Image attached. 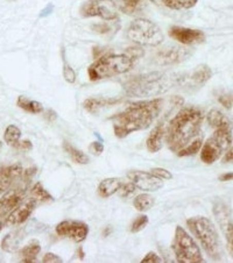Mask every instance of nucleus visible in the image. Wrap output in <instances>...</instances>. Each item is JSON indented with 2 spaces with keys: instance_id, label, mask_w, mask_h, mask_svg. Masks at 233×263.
Masks as SVG:
<instances>
[{
  "instance_id": "nucleus-2",
  "label": "nucleus",
  "mask_w": 233,
  "mask_h": 263,
  "mask_svg": "<svg viewBox=\"0 0 233 263\" xmlns=\"http://www.w3.org/2000/svg\"><path fill=\"white\" fill-rule=\"evenodd\" d=\"M204 115L199 108L187 107L170 120L167 128V144L171 152H180L199 135Z\"/></svg>"
},
{
  "instance_id": "nucleus-35",
  "label": "nucleus",
  "mask_w": 233,
  "mask_h": 263,
  "mask_svg": "<svg viewBox=\"0 0 233 263\" xmlns=\"http://www.w3.org/2000/svg\"><path fill=\"white\" fill-rule=\"evenodd\" d=\"M218 102L226 109H231L233 106V96L231 93H223L218 97Z\"/></svg>"
},
{
  "instance_id": "nucleus-12",
  "label": "nucleus",
  "mask_w": 233,
  "mask_h": 263,
  "mask_svg": "<svg viewBox=\"0 0 233 263\" xmlns=\"http://www.w3.org/2000/svg\"><path fill=\"white\" fill-rule=\"evenodd\" d=\"M213 212H214V217H216L217 221L219 222V226H221L223 234L226 239L228 252H230V255L233 258V221L231 219L230 213H228V210L226 209V206L223 204L214 205Z\"/></svg>"
},
{
  "instance_id": "nucleus-29",
  "label": "nucleus",
  "mask_w": 233,
  "mask_h": 263,
  "mask_svg": "<svg viewBox=\"0 0 233 263\" xmlns=\"http://www.w3.org/2000/svg\"><path fill=\"white\" fill-rule=\"evenodd\" d=\"M64 149L65 152L68 153L71 157V160L74 162H76V163H80V164H87L89 163V157H87L84 153L78 151V149L75 148L71 144L68 143V142H64Z\"/></svg>"
},
{
  "instance_id": "nucleus-5",
  "label": "nucleus",
  "mask_w": 233,
  "mask_h": 263,
  "mask_svg": "<svg viewBox=\"0 0 233 263\" xmlns=\"http://www.w3.org/2000/svg\"><path fill=\"white\" fill-rule=\"evenodd\" d=\"M187 225L191 233L200 241L204 251L213 260H218L221 254V243L219 236L213 222L206 217H193L187 220Z\"/></svg>"
},
{
  "instance_id": "nucleus-22",
  "label": "nucleus",
  "mask_w": 233,
  "mask_h": 263,
  "mask_svg": "<svg viewBox=\"0 0 233 263\" xmlns=\"http://www.w3.org/2000/svg\"><path fill=\"white\" fill-rule=\"evenodd\" d=\"M119 99L116 98H89L86 99L83 106L86 109L87 112L90 113H95L97 111H99L100 108L107 107V106H112V105H116L119 103Z\"/></svg>"
},
{
  "instance_id": "nucleus-40",
  "label": "nucleus",
  "mask_w": 233,
  "mask_h": 263,
  "mask_svg": "<svg viewBox=\"0 0 233 263\" xmlns=\"http://www.w3.org/2000/svg\"><path fill=\"white\" fill-rule=\"evenodd\" d=\"M126 55H129L132 60H134V59L141 58V56L144 55V50L140 47H132L129 50H127Z\"/></svg>"
},
{
  "instance_id": "nucleus-47",
  "label": "nucleus",
  "mask_w": 233,
  "mask_h": 263,
  "mask_svg": "<svg viewBox=\"0 0 233 263\" xmlns=\"http://www.w3.org/2000/svg\"><path fill=\"white\" fill-rule=\"evenodd\" d=\"M110 231H111V230H110V229H109V230H107V229H106V230H105V231H104V236H106V235H109V234H110Z\"/></svg>"
},
{
  "instance_id": "nucleus-45",
  "label": "nucleus",
  "mask_w": 233,
  "mask_h": 263,
  "mask_svg": "<svg viewBox=\"0 0 233 263\" xmlns=\"http://www.w3.org/2000/svg\"><path fill=\"white\" fill-rule=\"evenodd\" d=\"M45 118H46L47 121H55L56 118H57V115H56L55 111H51V109H49V111L46 112Z\"/></svg>"
},
{
  "instance_id": "nucleus-39",
  "label": "nucleus",
  "mask_w": 233,
  "mask_h": 263,
  "mask_svg": "<svg viewBox=\"0 0 233 263\" xmlns=\"http://www.w3.org/2000/svg\"><path fill=\"white\" fill-rule=\"evenodd\" d=\"M42 262H43V263H62L63 260H62V258H61L60 256L55 255V254L47 253L46 255L43 256Z\"/></svg>"
},
{
  "instance_id": "nucleus-15",
  "label": "nucleus",
  "mask_w": 233,
  "mask_h": 263,
  "mask_svg": "<svg viewBox=\"0 0 233 263\" xmlns=\"http://www.w3.org/2000/svg\"><path fill=\"white\" fill-rule=\"evenodd\" d=\"M35 205H37V200H35L33 197H30L29 199L25 201H21V203L6 217V226H15L20 225V223H24L34 211Z\"/></svg>"
},
{
  "instance_id": "nucleus-41",
  "label": "nucleus",
  "mask_w": 233,
  "mask_h": 263,
  "mask_svg": "<svg viewBox=\"0 0 233 263\" xmlns=\"http://www.w3.org/2000/svg\"><path fill=\"white\" fill-rule=\"evenodd\" d=\"M120 190H121V196L127 197L129 195L133 194L134 190H135V185L131 182L130 184H125V185H121Z\"/></svg>"
},
{
  "instance_id": "nucleus-24",
  "label": "nucleus",
  "mask_w": 233,
  "mask_h": 263,
  "mask_svg": "<svg viewBox=\"0 0 233 263\" xmlns=\"http://www.w3.org/2000/svg\"><path fill=\"white\" fill-rule=\"evenodd\" d=\"M154 3L162 4V5L170 8V10L181 11L189 10L196 5L199 0H152Z\"/></svg>"
},
{
  "instance_id": "nucleus-4",
  "label": "nucleus",
  "mask_w": 233,
  "mask_h": 263,
  "mask_svg": "<svg viewBox=\"0 0 233 263\" xmlns=\"http://www.w3.org/2000/svg\"><path fill=\"white\" fill-rule=\"evenodd\" d=\"M133 68V60L129 55H104L87 69V74L91 81H100L117 74L126 73Z\"/></svg>"
},
{
  "instance_id": "nucleus-42",
  "label": "nucleus",
  "mask_w": 233,
  "mask_h": 263,
  "mask_svg": "<svg viewBox=\"0 0 233 263\" xmlns=\"http://www.w3.org/2000/svg\"><path fill=\"white\" fill-rule=\"evenodd\" d=\"M33 148V143L29 141V140H24V141H19V143L15 146V149L17 151H30Z\"/></svg>"
},
{
  "instance_id": "nucleus-27",
  "label": "nucleus",
  "mask_w": 233,
  "mask_h": 263,
  "mask_svg": "<svg viewBox=\"0 0 233 263\" xmlns=\"http://www.w3.org/2000/svg\"><path fill=\"white\" fill-rule=\"evenodd\" d=\"M21 138V130L17 126L15 125H10L7 126L5 129V133H4V140L10 147L15 148V146L20 141Z\"/></svg>"
},
{
  "instance_id": "nucleus-16",
  "label": "nucleus",
  "mask_w": 233,
  "mask_h": 263,
  "mask_svg": "<svg viewBox=\"0 0 233 263\" xmlns=\"http://www.w3.org/2000/svg\"><path fill=\"white\" fill-rule=\"evenodd\" d=\"M211 76H212V71L208 67V65L202 64L199 65L196 69H193L189 76H184L181 80L177 81V84L188 85L189 87H200L203 86L206 82H208Z\"/></svg>"
},
{
  "instance_id": "nucleus-17",
  "label": "nucleus",
  "mask_w": 233,
  "mask_h": 263,
  "mask_svg": "<svg viewBox=\"0 0 233 263\" xmlns=\"http://www.w3.org/2000/svg\"><path fill=\"white\" fill-rule=\"evenodd\" d=\"M169 35L174 40L181 42L182 45H192L204 40V34L199 29L184 28L174 26L169 29Z\"/></svg>"
},
{
  "instance_id": "nucleus-3",
  "label": "nucleus",
  "mask_w": 233,
  "mask_h": 263,
  "mask_svg": "<svg viewBox=\"0 0 233 263\" xmlns=\"http://www.w3.org/2000/svg\"><path fill=\"white\" fill-rule=\"evenodd\" d=\"M175 83L177 84L176 77L168 76L164 72H151L130 78L129 81L125 82L124 89L126 93L132 97L148 98L164 93Z\"/></svg>"
},
{
  "instance_id": "nucleus-26",
  "label": "nucleus",
  "mask_w": 233,
  "mask_h": 263,
  "mask_svg": "<svg viewBox=\"0 0 233 263\" xmlns=\"http://www.w3.org/2000/svg\"><path fill=\"white\" fill-rule=\"evenodd\" d=\"M144 0H118L116 3L118 10L126 13V14H134L142 6Z\"/></svg>"
},
{
  "instance_id": "nucleus-37",
  "label": "nucleus",
  "mask_w": 233,
  "mask_h": 263,
  "mask_svg": "<svg viewBox=\"0 0 233 263\" xmlns=\"http://www.w3.org/2000/svg\"><path fill=\"white\" fill-rule=\"evenodd\" d=\"M89 152L91 153L92 155H95V156L102 155V153L104 152L103 143L102 142H98V141H94L89 146Z\"/></svg>"
},
{
  "instance_id": "nucleus-21",
  "label": "nucleus",
  "mask_w": 233,
  "mask_h": 263,
  "mask_svg": "<svg viewBox=\"0 0 233 263\" xmlns=\"http://www.w3.org/2000/svg\"><path fill=\"white\" fill-rule=\"evenodd\" d=\"M121 187V181L119 178L111 177V178H105L102 182L99 183L98 185V194L103 198H107V197H111L118 190H120Z\"/></svg>"
},
{
  "instance_id": "nucleus-9",
  "label": "nucleus",
  "mask_w": 233,
  "mask_h": 263,
  "mask_svg": "<svg viewBox=\"0 0 233 263\" xmlns=\"http://www.w3.org/2000/svg\"><path fill=\"white\" fill-rule=\"evenodd\" d=\"M81 13L84 17L99 16L106 21L119 19V13L114 0H87L83 4Z\"/></svg>"
},
{
  "instance_id": "nucleus-19",
  "label": "nucleus",
  "mask_w": 233,
  "mask_h": 263,
  "mask_svg": "<svg viewBox=\"0 0 233 263\" xmlns=\"http://www.w3.org/2000/svg\"><path fill=\"white\" fill-rule=\"evenodd\" d=\"M165 125L159 124L152 130L147 139L146 146L151 153H157L164 146V137H165Z\"/></svg>"
},
{
  "instance_id": "nucleus-34",
  "label": "nucleus",
  "mask_w": 233,
  "mask_h": 263,
  "mask_svg": "<svg viewBox=\"0 0 233 263\" xmlns=\"http://www.w3.org/2000/svg\"><path fill=\"white\" fill-rule=\"evenodd\" d=\"M63 76H64V80L68 83H70V84H73V83H75V81H76V73H75L74 69L70 67L67 62H64V65H63Z\"/></svg>"
},
{
  "instance_id": "nucleus-10",
  "label": "nucleus",
  "mask_w": 233,
  "mask_h": 263,
  "mask_svg": "<svg viewBox=\"0 0 233 263\" xmlns=\"http://www.w3.org/2000/svg\"><path fill=\"white\" fill-rule=\"evenodd\" d=\"M28 182L25 181L23 185L16 186L14 189L7 190L5 192V195L0 198V221L5 222V219L8 214H10L13 210L24 200L26 190H27V186H26Z\"/></svg>"
},
{
  "instance_id": "nucleus-44",
  "label": "nucleus",
  "mask_w": 233,
  "mask_h": 263,
  "mask_svg": "<svg viewBox=\"0 0 233 263\" xmlns=\"http://www.w3.org/2000/svg\"><path fill=\"white\" fill-rule=\"evenodd\" d=\"M94 27H95L96 32H98V33H107L109 30H110V27H109L107 25L99 24V25H95Z\"/></svg>"
},
{
  "instance_id": "nucleus-43",
  "label": "nucleus",
  "mask_w": 233,
  "mask_h": 263,
  "mask_svg": "<svg viewBox=\"0 0 233 263\" xmlns=\"http://www.w3.org/2000/svg\"><path fill=\"white\" fill-rule=\"evenodd\" d=\"M224 163H233V147H230L226 151L223 159Z\"/></svg>"
},
{
  "instance_id": "nucleus-14",
  "label": "nucleus",
  "mask_w": 233,
  "mask_h": 263,
  "mask_svg": "<svg viewBox=\"0 0 233 263\" xmlns=\"http://www.w3.org/2000/svg\"><path fill=\"white\" fill-rule=\"evenodd\" d=\"M190 56V50L182 47H168L164 50H160L155 55V63L160 65H170L181 63Z\"/></svg>"
},
{
  "instance_id": "nucleus-31",
  "label": "nucleus",
  "mask_w": 233,
  "mask_h": 263,
  "mask_svg": "<svg viewBox=\"0 0 233 263\" xmlns=\"http://www.w3.org/2000/svg\"><path fill=\"white\" fill-rule=\"evenodd\" d=\"M202 148V139H196L192 142L188 143L186 147L182 148L181 151L177 152V155L180 157H186V156H192L197 154Z\"/></svg>"
},
{
  "instance_id": "nucleus-20",
  "label": "nucleus",
  "mask_w": 233,
  "mask_h": 263,
  "mask_svg": "<svg viewBox=\"0 0 233 263\" xmlns=\"http://www.w3.org/2000/svg\"><path fill=\"white\" fill-rule=\"evenodd\" d=\"M208 122L213 129L217 128H233L232 121L219 109H211L208 115Z\"/></svg>"
},
{
  "instance_id": "nucleus-8",
  "label": "nucleus",
  "mask_w": 233,
  "mask_h": 263,
  "mask_svg": "<svg viewBox=\"0 0 233 263\" xmlns=\"http://www.w3.org/2000/svg\"><path fill=\"white\" fill-rule=\"evenodd\" d=\"M232 129L233 128L214 129L212 137L206 140V142L201 148V160L204 163H214L231 147Z\"/></svg>"
},
{
  "instance_id": "nucleus-28",
  "label": "nucleus",
  "mask_w": 233,
  "mask_h": 263,
  "mask_svg": "<svg viewBox=\"0 0 233 263\" xmlns=\"http://www.w3.org/2000/svg\"><path fill=\"white\" fill-rule=\"evenodd\" d=\"M154 206V198L147 194H141L135 197L134 199V208L139 212H146L151 210Z\"/></svg>"
},
{
  "instance_id": "nucleus-11",
  "label": "nucleus",
  "mask_w": 233,
  "mask_h": 263,
  "mask_svg": "<svg viewBox=\"0 0 233 263\" xmlns=\"http://www.w3.org/2000/svg\"><path fill=\"white\" fill-rule=\"evenodd\" d=\"M56 233L60 236L70 238L75 242H82L89 234V227L82 221L65 220L56 226Z\"/></svg>"
},
{
  "instance_id": "nucleus-25",
  "label": "nucleus",
  "mask_w": 233,
  "mask_h": 263,
  "mask_svg": "<svg viewBox=\"0 0 233 263\" xmlns=\"http://www.w3.org/2000/svg\"><path fill=\"white\" fill-rule=\"evenodd\" d=\"M16 105L24 111L32 113V115H39V113L43 112V106L41 103L37 102V100H30L28 98L24 97V96H20L16 100Z\"/></svg>"
},
{
  "instance_id": "nucleus-48",
  "label": "nucleus",
  "mask_w": 233,
  "mask_h": 263,
  "mask_svg": "<svg viewBox=\"0 0 233 263\" xmlns=\"http://www.w3.org/2000/svg\"><path fill=\"white\" fill-rule=\"evenodd\" d=\"M4 225H5V222H4V221H0V232H2Z\"/></svg>"
},
{
  "instance_id": "nucleus-46",
  "label": "nucleus",
  "mask_w": 233,
  "mask_h": 263,
  "mask_svg": "<svg viewBox=\"0 0 233 263\" xmlns=\"http://www.w3.org/2000/svg\"><path fill=\"white\" fill-rule=\"evenodd\" d=\"M219 181L221 182L233 181V173H226V174L221 175V176H219Z\"/></svg>"
},
{
  "instance_id": "nucleus-32",
  "label": "nucleus",
  "mask_w": 233,
  "mask_h": 263,
  "mask_svg": "<svg viewBox=\"0 0 233 263\" xmlns=\"http://www.w3.org/2000/svg\"><path fill=\"white\" fill-rule=\"evenodd\" d=\"M17 233V232H16ZM16 233H11L7 234L5 238L3 239L2 242V248L6 252H13L16 249L17 245H19V239H16Z\"/></svg>"
},
{
  "instance_id": "nucleus-1",
  "label": "nucleus",
  "mask_w": 233,
  "mask_h": 263,
  "mask_svg": "<svg viewBox=\"0 0 233 263\" xmlns=\"http://www.w3.org/2000/svg\"><path fill=\"white\" fill-rule=\"evenodd\" d=\"M164 103V99H153L130 104L112 118L114 135L122 139L134 132L147 129L160 115Z\"/></svg>"
},
{
  "instance_id": "nucleus-13",
  "label": "nucleus",
  "mask_w": 233,
  "mask_h": 263,
  "mask_svg": "<svg viewBox=\"0 0 233 263\" xmlns=\"http://www.w3.org/2000/svg\"><path fill=\"white\" fill-rule=\"evenodd\" d=\"M129 178L134 184L135 187L147 192H155L164 187L162 179L155 177L152 173H145L135 170V172H131L129 174Z\"/></svg>"
},
{
  "instance_id": "nucleus-6",
  "label": "nucleus",
  "mask_w": 233,
  "mask_h": 263,
  "mask_svg": "<svg viewBox=\"0 0 233 263\" xmlns=\"http://www.w3.org/2000/svg\"><path fill=\"white\" fill-rule=\"evenodd\" d=\"M127 37L139 46L156 47L164 42V33L148 19H135L127 29Z\"/></svg>"
},
{
  "instance_id": "nucleus-23",
  "label": "nucleus",
  "mask_w": 233,
  "mask_h": 263,
  "mask_svg": "<svg viewBox=\"0 0 233 263\" xmlns=\"http://www.w3.org/2000/svg\"><path fill=\"white\" fill-rule=\"evenodd\" d=\"M40 252H41V246L40 243H39V241L38 240L30 241L27 246H25L19 253L21 262H25V263L35 262Z\"/></svg>"
},
{
  "instance_id": "nucleus-18",
  "label": "nucleus",
  "mask_w": 233,
  "mask_h": 263,
  "mask_svg": "<svg viewBox=\"0 0 233 263\" xmlns=\"http://www.w3.org/2000/svg\"><path fill=\"white\" fill-rule=\"evenodd\" d=\"M23 173L21 164H12L0 168V196L5 194L16 179L23 177Z\"/></svg>"
},
{
  "instance_id": "nucleus-36",
  "label": "nucleus",
  "mask_w": 233,
  "mask_h": 263,
  "mask_svg": "<svg viewBox=\"0 0 233 263\" xmlns=\"http://www.w3.org/2000/svg\"><path fill=\"white\" fill-rule=\"evenodd\" d=\"M154 176L155 177H157V178H160V179H171L173 178V175H171L168 170H166V169H164V168H154V169H152V172H151Z\"/></svg>"
},
{
  "instance_id": "nucleus-7",
  "label": "nucleus",
  "mask_w": 233,
  "mask_h": 263,
  "mask_svg": "<svg viewBox=\"0 0 233 263\" xmlns=\"http://www.w3.org/2000/svg\"><path fill=\"white\" fill-rule=\"evenodd\" d=\"M171 248L175 253L177 262L182 263H202L204 262L201 249L186 230L177 226L175 230V236Z\"/></svg>"
},
{
  "instance_id": "nucleus-30",
  "label": "nucleus",
  "mask_w": 233,
  "mask_h": 263,
  "mask_svg": "<svg viewBox=\"0 0 233 263\" xmlns=\"http://www.w3.org/2000/svg\"><path fill=\"white\" fill-rule=\"evenodd\" d=\"M30 195H32L35 200L39 201H50L52 200V197L49 192L45 190V187L42 186L41 183H37L32 186V190H30Z\"/></svg>"
},
{
  "instance_id": "nucleus-38",
  "label": "nucleus",
  "mask_w": 233,
  "mask_h": 263,
  "mask_svg": "<svg viewBox=\"0 0 233 263\" xmlns=\"http://www.w3.org/2000/svg\"><path fill=\"white\" fill-rule=\"evenodd\" d=\"M142 263H161L164 262L160 256H157L154 252H149L146 256L142 258Z\"/></svg>"
},
{
  "instance_id": "nucleus-33",
  "label": "nucleus",
  "mask_w": 233,
  "mask_h": 263,
  "mask_svg": "<svg viewBox=\"0 0 233 263\" xmlns=\"http://www.w3.org/2000/svg\"><path fill=\"white\" fill-rule=\"evenodd\" d=\"M147 223H148V217L147 216L142 214V216L138 217L133 221V223H132V227H131L132 233H138V232L142 231L145 227L147 226Z\"/></svg>"
}]
</instances>
